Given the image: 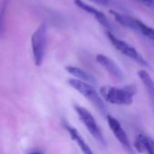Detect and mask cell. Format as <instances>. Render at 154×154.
Listing matches in <instances>:
<instances>
[{"label": "cell", "mask_w": 154, "mask_h": 154, "mask_svg": "<svg viewBox=\"0 0 154 154\" xmlns=\"http://www.w3.org/2000/svg\"><path fill=\"white\" fill-rule=\"evenodd\" d=\"M100 94L110 104L129 106L134 101V97L136 94V87L134 85H128L123 88L106 86L100 88Z\"/></svg>", "instance_id": "1"}, {"label": "cell", "mask_w": 154, "mask_h": 154, "mask_svg": "<svg viewBox=\"0 0 154 154\" xmlns=\"http://www.w3.org/2000/svg\"><path fill=\"white\" fill-rule=\"evenodd\" d=\"M68 83L71 88L76 89L78 92L83 95L88 101H90L100 111L101 114L106 115L107 113L108 108L106 102L103 100L101 96H99V94L97 92V90L93 88L92 85L76 79H69Z\"/></svg>", "instance_id": "2"}, {"label": "cell", "mask_w": 154, "mask_h": 154, "mask_svg": "<svg viewBox=\"0 0 154 154\" xmlns=\"http://www.w3.org/2000/svg\"><path fill=\"white\" fill-rule=\"evenodd\" d=\"M74 108H75V111H76L79 120L85 125V127L89 132V134L94 137V139L99 144H101L103 147H106L107 143L102 134L100 127L98 126L97 121L95 120L94 116H92V114L88 109H86L85 107L80 106L79 105H75Z\"/></svg>", "instance_id": "3"}, {"label": "cell", "mask_w": 154, "mask_h": 154, "mask_svg": "<svg viewBox=\"0 0 154 154\" xmlns=\"http://www.w3.org/2000/svg\"><path fill=\"white\" fill-rule=\"evenodd\" d=\"M34 63L37 67L42 64L47 44V25L42 23L34 31L31 38Z\"/></svg>", "instance_id": "4"}, {"label": "cell", "mask_w": 154, "mask_h": 154, "mask_svg": "<svg viewBox=\"0 0 154 154\" xmlns=\"http://www.w3.org/2000/svg\"><path fill=\"white\" fill-rule=\"evenodd\" d=\"M110 14L114 16L116 21L118 22L121 25L129 28L133 31H135L151 40L153 39V29L151 26L147 25L146 23H144L143 22H142L141 20L127 14L118 13L115 10H110Z\"/></svg>", "instance_id": "5"}, {"label": "cell", "mask_w": 154, "mask_h": 154, "mask_svg": "<svg viewBox=\"0 0 154 154\" xmlns=\"http://www.w3.org/2000/svg\"><path fill=\"white\" fill-rule=\"evenodd\" d=\"M106 36L108 38V40L110 41V42L112 43V45L118 51H120L122 54L125 55L126 57H128L129 59H131L132 60L135 61L136 63H138L139 65L143 66V67H146V68H150L149 62L138 52V51L131 46L130 44H128L126 42L117 38L113 32L110 31H106Z\"/></svg>", "instance_id": "6"}, {"label": "cell", "mask_w": 154, "mask_h": 154, "mask_svg": "<svg viewBox=\"0 0 154 154\" xmlns=\"http://www.w3.org/2000/svg\"><path fill=\"white\" fill-rule=\"evenodd\" d=\"M107 123H108V125H109L110 129L112 130L114 135L116 136L117 141L120 143V144L123 146V148L129 154H134V150H133V146L130 143V140H129L125 131L122 127L120 122L118 120H116L114 116H107Z\"/></svg>", "instance_id": "7"}, {"label": "cell", "mask_w": 154, "mask_h": 154, "mask_svg": "<svg viewBox=\"0 0 154 154\" xmlns=\"http://www.w3.org/2000/svg\"><path fill=\"white\" fill-rule=\"evenodd\" d=\"M74 4L81 10H83L84 12L91 14L95 19H97V21L104 27L106 28L107 31L113 32V25L111 23V22L109 21V19L106 17V15L99 11L98 9L95 8L94 6L89 5L88 4H87L86 2H84L83 0H74Z\"/></svg>", "instance_id": "8"}, {"label": "cell", "mask_w": 154, "mask_h": 154, "mask_svg": "<svg viewBox=\"0 0 154 154\" xmlns=\"http://www.w3.org/2000/svg\"><path fill=\"white\" fill-rule=\"evenodd\" d=\"M97 61L115 79L117 80H123L125 79V74L123 70L120 69V67L109 57L104 55V54H97Z\"/></svg>", "instance_id": "9"}, {"label": "cell", "mask_w": 154, "mask_h": 154, "mask_svg": "<svg viewBox=\"0 0 154 154\" xmlns=\"http://www.w3.org/2000/svg\"><path fill=\"white\" fill-rule=\"evenodd\" d=\"M134 147L137 150V152L141 153L154 154L153 153V141L149 136L140 134L137 135L135 142H134Z\"/></svg>", "instance_id": "10"}, {"label": "cell", "mask_w": 154, "mask_h": 154, "mask_svg": "<svg viewBox=\"0 0 154 154\" xmlns=\"http://www.w3.org/2000/svg\"><path fill=\"white\" fill-rule=\"evenodd\" d=\"M65 128L68 131L69 134L70 135L71 139L77 143V144L79 145V149L82 151V152L84 154H94L92 152V150L90 149V147L88 145V143L84 141V139L80 136V134H79V132L77 131V129H75L74 127L70 126L68 124H65Z\"/></svg>", "instance_id": "11"}, {"label": "cell", "mask_w": 154, "mask_h": 154, "mask_svg": "<svg viewBox=\"0 0 154 154\" xmlns=\"http://www.w3.org/2000/svg\"><path fill=\"white\" fill-rule=\"evenodd\" d=\"M65 69L69 73L71 74L72 76H74L75 78H77L79 80H81V81H84L86 83H88L90 85H94L97 83V80L96 79L90 75L88 72H87L86 70L79 68V67H75V66H67L65 68Z\"/></svg>", "instance_id": "12"}, {"label": "cell", "mask_w": 154, "mask_h": 154, "mask_svg": "<svg viewBox=\"0 0 154 154\" xmlns=\"http://www.w3.org/2000/svg\"><path fill=\"white\" fill-rule=\"evenodd\" d=\"M138 76L139 78L141 79V80L143 81L146 90H147V93L149 94L150 97L152 99H153V93H154V86H153V81H152V77L150 76V74L144 70V69H141L138 71Z\"/></svg>", "instance_id": "13"}, {"label": "cell", "mask_w": 154, "mask_h": 154, "mask_svg": "<svg viewBox=\"0 0 154 154\" xmlns=\"http://www.w3.org/2000/svg\"><path fill=\"white\" fill-rule=\"evenodd\" d=\"M7 0H4L2 6L0 8V35H3L5 32V11L7 8Z\"/></svg>", "instance_id": "14"}, {"label": "cell", "mask_w": 154, "mask_h": 154, "mask_svg": "<svg viewBox=\"0 0 154 154\" xmlns=\"http://www.w3.org/2000/svg\"><path fill=\"white\" fill-rule=\"evenodd\" d=\"M89 1L102 6H114L116 5V0H89Z\"/></svg>", "instance_id": "15"}, {"label": "cell", "mask_w": 154, "mask_h": 154, "mask_svg": "<svg viewBox=\"0 0 154 154\" xmlns=\"http://www.w3.org/2000/svg\"><path fill=\"white\" fill-rule=\"evenodd\" d=\"M138 1H140L147 5H150V6H152V5H153V0H138Z\"/></svg>", "instance_id": "16"}, {"label": "cell", "mask_w": 154, "mask_h": 154, "mask_svg": "<svg viewBox=\"0 0 154 154\" xmlns=\"http://www.w3.org/2000/svg\"><path fill=\"white\" fill-rule=\"evenodd\" d=\"M29 154H41V153H39V152H31V153H29Z\"/></svg>", "instance_id": "17"}]
</instances>
